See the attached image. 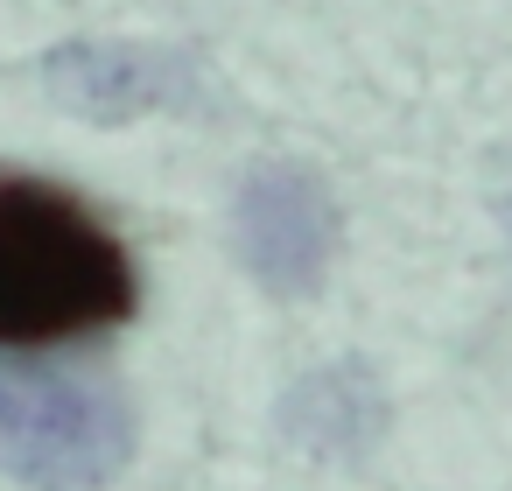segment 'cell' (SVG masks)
<instances>
[{
	"instance_id": "3",
	"label": "cell",
	"mask_w": 512,
	"mask_h": 491,
	"mask_svg": "<svg viewBox=\"0 0 512 491\" xmlns=\"http://www.w3.org/2000/svg\"><path fill=\"white\" fill-rule=\"evenodd\" d=\"M232 239H239L246 274L267 295H316L330 281L344 211H337V197L316 169L253 162L239 176V197H232Z\"/></svg>"
},
{
	"instance_id": "5",
	"label": "cell",
	"mask_w": 512,
	"mask_h": 491,
	"mask_svg": "<svg viewBox=\"0 0 512 491\" xmlns=\"http://www.w3.org/2000/svg\"><path fill=\"white\" fill-rule=\"evenodd\" d=\"M393 421V400L379 386V372L365 358H330L316 372H302L288 393H281V428L295 449L323 456V463H358L379 449Z\"/></svg>"
},
{
	"instance_id": "6",
	"label": "cell",
	"mask_w": 512,
	"mask_h": 491,
	"mask_svg": "<svg viewBox=\"0 0 512 491\" xmlns=\"http://www.w3.org/2000/svg\"><path fill=\"white\" fill-rule=\"evenodd\" d=\"M505 218H512V197H505Z\"/></svg>"
},
{
	"instance_id": "1",
	"label": "cell",
	"mask_w": 512,
	"mask_h": 491,
	"mask_svg": "<svg viewBox=\"0 0 512 491\" xmlns=\"http://www.w3.org/2000/svg\"><path fill=\"white\" fill-rule=\"evenodd\" d=\"M134 316L120 232L50 176H0V351H50Z\"/></svg>"
},
{
	"instance_id": "4",
	"label": "cell",
	"mask_w": 512,
	"mask_h": 491,
	"mask_svg": "<svg viewBox=\"0 0 512 491\" xmlns=\"http://www.w3.org/2000/svg\"><path fill=\"white\" fill-rule=\"evenodd\" d=\"M43 85L92 127H127L148 113H190L204 99V64L169 43H64L43 57Z\"/></svg>"
},
{
	"instance_id": "2",
	"label": "cell",
	"mask_w": 512,
	"mask_h": 491,
	"mask_svg": "<svg viewBox=\"0 0 512 491\" xmlns=\"http://www.w3.org/2000/svg\"><path fill=\"white\" fill-rule=\"evenodd\" d=\"M134 421L113 393L0 365V477L29 491H99L127 470Z\"/></svg>"
}]
</instances>
